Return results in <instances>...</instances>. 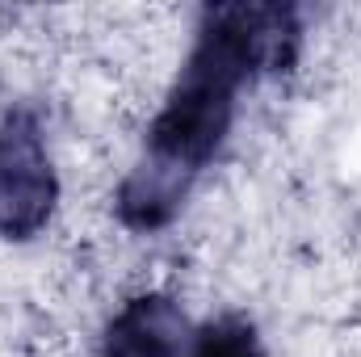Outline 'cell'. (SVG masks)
Segmentation results:
<instances>
[{
  "instance_id": "cell-3",
  "label": "cell",
  "mask_w": 361,
  "mask_h": 357,
  "mask_svg": "<svg viewBox=\"0 0 361 357\" xmlns=\"http://www.w3.org/2000/svg\"><path fill=\"white\" fill-rule=\"evenodd\" d=\"M185 315L169 294H135L105 324L101 357H180Z\"/></svg>"
},
{
  "instance_id": "cell-2",
  "label": "cell",
  "mask_w": 361,
  "mask_h": 357,
  "mask_svg": "<svg viewBox=\"0 0 361 357\" xmlns=\"http://www.w3.org/2000/svg\"><path fill=\"white\" fill-rule=\"evenodd\" d=\"M59 198L42 126L30 109H13L0 122V236L30 240L47 227Z\"/></svg>"
},
{
  "instance_id": "cell-1",
  "label": "cell",
  "mask_w": 361,
  "mask_h": 357,
  "mask_svg": "<svg viewBox=\"0 0 361 357\" xmlns=\"http://www.w3.org/2000/svg\"><path fill=\"white\" fill-rule=\"evenodd\" d=\"M298 51V25L290 8L277 4H223L210 8L197 42L180 68L164 109L147 131L143 169L177 185L180 193L223 147L235 97L252 72H281Z\"/></svg>"
},
{
  "instance_id": "cell-4",
  "label": "cell",
  "mask_w": 361,
  "mask_h": 357,
  "mask_svg": "<svg viewBox=\"0 0 361 357\" xmlns=\"http://www.w3.org/2000/svg\"><path fill=\"white\" fill-rule=\"evenodd\" d=\"M189 357H265V349H261V337H257L252 320H244V315H219V320H210L193 337Z\"/></svg>"
}]
</instances>
